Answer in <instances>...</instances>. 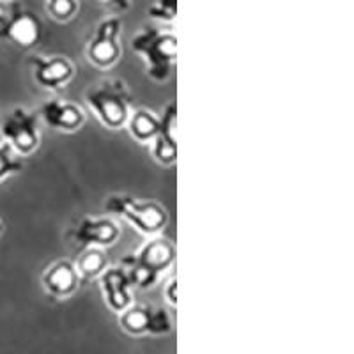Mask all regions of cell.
<instances>
[{"mask_svg":"<svg viewBox=\"0 0 354 354\" xmlns=\"http://www.w3.org/2000/svg\"><path fill=\"white\" fill-rule=\"evenodd\" d=\"M131 48L142 57L145 75L151 80L158 84L169 80L177 61L176 34L170 30H160L156 27H144L133 37Z\"/></svg>","mask_w":354,"mask_h":354,"instance_id":"obj_1","label":"cell"},{"mask_svg":"<svg viewBox=\"0 0 354 354\" xmlns=\"http://www.w3.org/2000/svg\"><path fill=\"white\" fill-rule=\"evenodd\" d=\"M176 261V246L163 236H154L145 243L137 254L129 255L122 261V268L129 277L133 287L151 289L158 283L161 274L174 266Z\"/></svg>","mask_w":354,"mask_h":354,"instance_id":"obj_2","label":"cell"},{"mask_svg":"<svg viewBox=\"0 0 354 354\" xmlns=\"http://www.w3.org/2000/svg\"><path fill=\"white\" fill-rule=\"evenodd\" d=\"M131 91L121 78H109L85 91V103L105 128L121 129L131 113Z\"/></svg>","mask_w":354,"mask_h":354,"instance_id":"obj_3","label":"cell"},{"mask_svg":"<svg viewBox=\"0 0 354 354\" xmlns=\"http://www.w3.org/2000/svg\"><path fill=\"white\" fill-rule=\"evenodd\" d=\"M105 209L124 218L144 236H158L169 223V211L154 201H142L131 195H112L106 198Z\"/></svg>","mask_w":354,"mask_h":354,"instance_id":"obj_4","label":"cell"},{"mask_svg":"<svg viewBox=\"0 0 354 354\" xmlns=\"http://www.w3.org/2000/svg\"><path fill=\"white\" fill-rule=\"evenodd\" d=\"M0 137L20 156L32 154L41 142L37 113L25 106H15L9 110L0 121Z\"/></svg>","mask_w":354,"mask_h":354,"instance_id":"obj_5","label":"cell"},{"mask_svg":"<svg viewBox=\"0 0 354 354\" xmlns=\"http://www.w3.org/2000/svg\"><path fill=\"white\" fill-rule=\"evenodd\" d=\"M121 32L122 20L119 17L101 20L85 48L88 62L100 69H110L121 61Z\"/></svg>","mask_w":354,"mask_h":354,"instance_id":"obj_6","label":"cell"},{"mask_svg":"<svg viewBox=\"0 0 354 354\" xmlns=\"http://www.w3.org/2000/svg\"><path fill=\"white\" fill-rule=\"evenodd\" d=\"M119 326L131 337H161L172 331V319L165 308L153 305H129L119 314Z\"/></svg>","mask_w":354,"mask_h":354,"instance_id":"obj_7","label":"cell"},{"mask_svg":"<svg viewBox=\"0 0 354 354\" xmlns=\"http://www.w3.org/2000/svg\"><path fill=\"white\" fill-rule=\"evenodd\" d=\"M71 238L82 250L88 246L109 248L121 239V227L112 218L84 216L73 229Z\"/></svg>","mask_w":354,"mask_h":354,"instance_id":"obj_8","label":"cell"},{"mask_svg":"<svg viewBox=\"0 0 354 354\" xmlns=\"http://www.w3.org/2000/svg\"><path fill=\"white\" fill-rule=\"evenodd\" d=\"M30 66L34 82L46 91H61L75 77V66L68 57L36 55L30 59Z\"/></svg>","mask_w":354,"mask_h":354,"instance_id":"obj_9","label":"cell"},{"mask_svg":"<svg viewBox=\"0 0 354 354\" xmlns=\"http://www.w3.org/2000/svg\"><path fill=\"white\" fill-rule=\"evenodd\" d=\"M20 48H34L43 37V24L39 17L28 9H17L6 21L2 36Z\"/></svg>","mask_w":354,"mask_h":354,"instance_id":"obj_10","label":"cell"},{"mask_svg":"<svg viewBox=\"0 0 354 354\" xmlns=\"http://www.w3.org/2000/svg\"><path fill=\"white\" fill-rule=\"evenodd\" d=\"M39 117L46 126L64 133L78 131L85 122L84 110L77 103L59 97L44 101L39 106Z\"/></svg>","mask_w":354,"mask_h":354,"instance_id":"obj_11","label":"cell"},{"mask_svg":"<svg viewBox=\"0 0 354 354\" xmlns=\"http://www.w3.org/2000/svg\"><path fill=\"white\" fill-rule=\"evenodd\" d=\"M100 286L106 306L115 314H121L122 310H126L133 303V286L122 266H112V268L109 266L100 274Z\"/></svg>","mask_w":354,"mask_h":354,"instance_id":"obj_12","label":"cell"},{"mask_svg":"<svg viewBox=\"0 0 354 354\" xmlns=\"http://www.w3.org/2000/svg\"><path fill=\"white\" fill-rule=\"evenodd\" d=\"M80 280L82 278L77 271V266L68 259H61V261L50 264L41 277L44 290L59 299L69 298L77 292L80 287Z\"/></svg>","mask_w":354,"mask_h":354,"instance_id":"obj_13","label":"cell"},{"mask_svg":"<svg viewBox=\"0 0 354 354\" xmlns=\"http://www.w3.org/2000/svg\"><path fill=\"white\" fill-rule=\"evenodd\" d=\"M177 103L170 101L160 117V129L153 140V158L160 165L170 167L177 160Z\"/></svg>","mask_w":354,"mask_h":354,"instance_id":"obj_14","label":"cell"},{"mask_svg":"<svg viewBox=\"0 0 354 354\" xmlns=\"http://www.w3.org/2000/svg\"><path fill=\"white\" fill-rule=\"evenodd\" d=\"M126 126L135 140L140 144H149L156 138L158 129H160V115L147 109L131 110Z\"/></svg>","mask_w":354,"mask_h":354,"instance_id":"obj_15","label":"cell"},{"mask_svg":"<svg viewBox=\"0 0 354 354\" xmlns=\"http://www.w3.org/2000/svg\"><path fill=\"white\" fill-rule=\"evenodd\" d=\"M75 266H77L80 278H85V280L100 278V274L109 268V255L103 248L88 246V248L82 250Z\"/></svg>","mask_w":354,"mask_h":354,"instance_id":"obj_16","label":"cell"},{"mask_svg":"<svg viewBox=\"0 0 354 354\" xmlns=\"http://www.w3.org/2000/svg\"><path fill=\"white\" fill-rule=\"evenodd\" d=\"M24 170V161L18 153H15L8 142H0V183L6 181L8 177L17 176Z\"/></svg>","mask_w":354,"mask_h":354,"instance_id":"obj_17","label":"cell"},{"mask_svg":"<svg viewBox=\"0 0 354 354\" xmlns=\"http://www.w3.org/2000/svg\"><path fill=\"white\" fill-rule=\"evenodd\" d=\"M44 4H46V11H48L50 17L55 21H61V24L73 20L80 9L78 0H44Z\"/></svg>","mask_w":354,"mask_h":354,"instance_id":"obj_18","label":"cell"},{"mask_svg":"<svg viewBox=\"0 0 354 354\" xmlns=\"http://www.w3.org/2000/svg\"><path fill=\"white\" fill-rule=\"evenodd\" d=\"M149 18L163 24H172L177 17V0H154V4L147 9Z\"/></svg>","mask_w":354,"mask_h":354,"instance_id":"obj_19","label":"cell"},{"mask_svg":"<svg viewBox=\"0 0 354 354\" xmlns=\"http://www.w3.org/2000/svg\"><path fill=\"white\" fill-rule=\"evenodd\" d=\"M163 296H165V301L169 303V306L174 308L177 305V278L174 274L167 280L165 286H163Z\"/></svg>","mask_w":354,"mask_h":354,"instance_id":"obj_20","label":"cell"},{"mask_svg":"<svg viewBox=\"0 0 354 354\" xmlns=\"http://www.w3.org/2000/svg\"><path fill=\"white\" fill-rule=\"evenodd\" d=\"M105 2L117 11H128L131 8V0H105Z\"/></svg>","mask_w":354,"mask_h":354,"instance_id":"obj_21","label":"cell"},{"mask_svg":"<svg viewBox=\"0 0 354 354\" xmlns=\"http://www.w3.org/2000/svg\"><path fill=\"white\" fill-rule=\"evenodd\" d=\"M6 21H8V17H6L4 12L0 11V36H2V30H4L6 27Z\"/></svg>","mask_w":354,"mask_h":354,"instance_id":"obj_22","label":"cell"},{"mask_svg":"<svg viewBox=\"0 0 354 354\" xmlns=\"http://www.w3.org/2000/svg\"><path fill=\"white\" fill-rule=\"evenodd\" d=\"M2 230H4V223H2V220H0V234H2Z\"/></svg>","mask_w":354,"mask_h":354,"instance_id":"obj_23","label":"cell"}]
</instances>
